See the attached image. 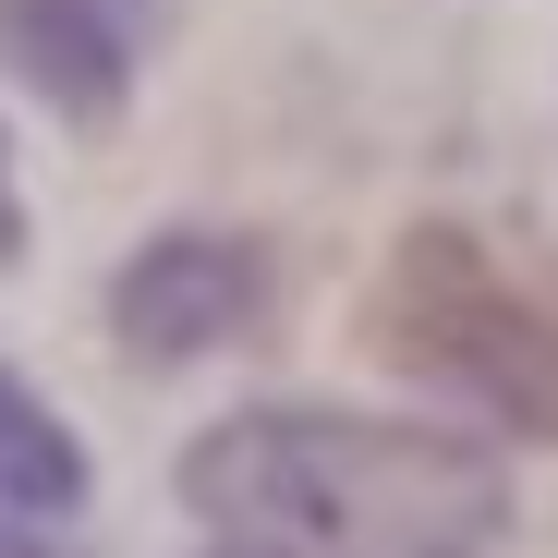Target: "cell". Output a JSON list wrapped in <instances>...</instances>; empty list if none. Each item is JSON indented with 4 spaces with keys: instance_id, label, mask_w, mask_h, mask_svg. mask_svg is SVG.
<instances>
[{
    "instance_id": "obj_1",
    "label": "cell",
    "mask_w": 558,
    "mask_h": 558,
    "mask_svg": "<svg viewBox=\"0 0 558 558\" xmlns=\"http://www.w3.org/2000/svg\"><path fill=\"white\" fill-rule=\"evenodd\" d=\"M182 498L267 558H474L510 522L486 449L364 413H243L195 437Z\"/></svg>"
},
{
    "instance_id": "obj_2",
    "label": "cell",
    "mask_w": 558,
    "mask_h": 558,
    "mask_svg": "<svg viewBox=\"0 0 558 558\" xmlns=\"http://www.w3.org/2000/svg\"><path fill=\"white\" fill-rule=\"evenodd\" d=\"M389 352L425 377H461L522 437H558V267L522 279L474 231H413L389 267Z\"/></svg>"
},
{
    "instance_id": "obj_3",
    "label": "cell",
    "mask_w": 558,
    "mask_h": 558,
    "mask_svg": "<svg viewBox=\"0 0 558 558\" xmlns=\"http://www.w3.org/2000/svg\"><path fill=\"white\" fill-rule=\"evenodd\" d=\"M255 304H267V267H255V243L182 231V243H146V255L122 267L110 328H122V352H146V364H195V352L243 340V328H255Z\"/></svg>"
},
{
    "instance_id": "obj_4",
    "label": "cell",
    "mask_w": 558,
    "mask_h": 558,
    "mask_svg": "<svg viewBox=\"0 0 558 558\" xmlns=\"http://www.w3.org/2000/svg\"><path fill=\"white\" fill-rule=\"evenodd\" d=\"M158 37V0H0V49H13L61 110H122V85Z\"/></svg>"
},
{
    "instance_id": "obj_5",
    "label": "cell",
    "mask_w": 558,
    "mask_h": 558,
    "mask_svg": "<svg viewBox=\"0 0 558 558\" xmlns=\"http://www.w3.org/2000/svg\"><path fill=\"white\" fill-rule=\"evenodd\" d=\"M85 498V449L13 389V377H0V510H13V522H49V510H73Z\"/></svg>"
},
{
    "instance_id": "obj_6",
    "label": "cell",
    "mask_w": 558,
    "mask_h": 558,
    "mask_svg": "<svg viewBox=\"0 0 558 558\" xmlns=\"http://www.w3.org/2000/svg\"><path fill=\"white\" fill-rule=\"evenodd\" d=\"M13 243H25V219H13V158H0V267H13Z\"/></svg>"
},
{
    "instance_id": "obj_7",
    "label": "cell",
    "mask_w": 558,
    "mask_h": 558,
    "mask_svg": "<svg viewBox=\"0 0 558 558\" xmlns=\"http://www.w3.org/2000/svg\"><path fill=\"white\" fill-rule=\"evenodd\" d=\"M255 558H267V546H255Z\"/></svg>"
}]
</instances>
